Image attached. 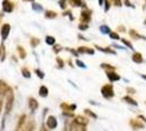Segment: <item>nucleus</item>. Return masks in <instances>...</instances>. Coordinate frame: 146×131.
I'll return each instance as SVG.
<instances>
[{"label": "nucleus", "mask_w": 146, "mask_h": 131, "mask_svg": "<svg viewBox=\"0 0 146 131\" xmlns=\"http://www.w3.org/2000/svg\"><path fill=\"white\" fill-rule=\"evenodd\" d=\"M112 47H116V48H119V49H125V48H123V47L119 46V45H117V44H112Z\"/></svg>", "instance_id": "obj_50"}, {"label": "nucleus", "mask_w": 146, "mask_h": 131, "mask_svg": "<svg viewBox=\"0 0 146 131\" xmlns=\"http://www.w3.org/2000/svg\"><path fill=\"white\" fill-rule=\"evenodd\" d=\"M10 30H11V26L10 24H3L1 26V30H0V34H1V38L2 41L5 42L7 39V37L9 36V33H10Z\"/></svg>", "instance_id": "obj_6"}, {"label": "nucleus", "mask_w": 146, "mask_h": 131, "mask_svg": "<svg viewBox=\"0 0 146 131\" xmlns=\"http://www.w3.org/2000/svg\"><path fill=\"white\" fill-rule=\"evenodd\" d=\"M18 53H19V55H20V58H21V59H24L25 57H26V51H25L24 48H23L22 46H18Z\"/></svg>", "instance_id": "obj_24"}, {"label": "nucleus", "mask_w": 146, "mask_h": 131, "mask_svg": "<svg viewBox=\"0 0 146 131\" xmlns=\"http://www.w3.org/2000/svg\"><path fill=\"white\" fill-rule=\"evenodd\" d=\"M62 131H68V129H67V128H64V129H63Z\"/></svg>", "instance_id": "obj_57"}, {"label": "nucleus", "mask_w": 146, "mask_h": 131, "mask_svg": "<svg viewBox=\"0 0 146 131\" xmlns=\"http://www.w3.org/2000/svg\"><path fill=\"white\" fill-rule=\"evenodd\" d=\"M123 102H125V103H129V104H131V105H134V106H137V102L136 100H134L132 97H130V96H124L123 98H122Z\"/></svg>", "instance_id": "obj_21"}, {"label": "nucleus", "mask_w": 146, "mask_h": 131, "mask_svg": "<svg viewBox=\"0 0 146 131\" xmlns=\"http://www.w3.org/2000/svg\"><path fill=\"white\" fill-rule=\"evenodd\" d=\"M129 34H130V36L132 38H134V39H146L145 36L140 35L135 30H130V31H129Z\"/></svg>", "instance_id": "obj_17"}, {"label": "nucleus", "mask_w": 146, "mask_h": 131, "mask_svg": "<svg viewBox=\"0 0 146 131\" xmlns=\"http://www.w3.org/2000/svg\"><path fill=\"white\" fill-rule=\"evenodd\" d=\"M2 105H3V103H2L1 97H0V114H1V112H2Z\"/></svg>", "instance_id": "obj_51"}, {"label": "nucleus", "mask_w": 146, "mask_h": 131, "mask_svg": "<svg viewBox=\"0 0 146 131\" xmlns=\"http://www.w3.org/2000/svg\"><path fill=\"white\" fill-rule=\"evenodd\" d=\"M73 122H74V124H76V125H79V126L86 127V126L88 125V119L86 118V117H84V116L79 115V116H75V117H74Z\"/></svg>", "instance_id": "obj_5"}, {"label": "nucleus", "mask_w": 146, "mask_h": 131, "mask_svg": "<svg viewBox=\"0 0 146 131\" xmlns=\"http://www.w3.org/2000/svg\"><path fill=\"white\" fill-rule=\"evenodd\" d=\"M91 18H92V11L90 10H83L82 12H81V22L82 23H85L87 24L90 21H91Z\"/></svg>", "instance_id": "obj_8"}, {"label": "nucleus", "mask_w": 146, "mask_h": 131, "mask_svg": "<svg viewBox=\"0 0 146 131\" xmlns=\"http://www.w3.org/2000/svg\"><path fill=\"white\" fill-rule=\"evenodd\" d=\"M137 119H139V120H142V121H144V122L146 124V117L145 116H143V115H139V116H137Z\"/></svg>", "instance_id": "obj_46"}, {"label": "nucleus", "mask_w": 146, "mask_h": 131, "mask_svg": "<svg viewBox=\"0 0 146 131\" xmlns=\"http://www.w3.org/2000/svg\"><path fill=\"white\" fill-rule=\"evenodd\" d=\"M99 31L102 32L103 34H109V33H110V27H109V26H107V25H102V26L99 27Z\"/></svg>", "instance_id": "obj_26"}, {"label": "nucleus", "mask_w": 146, "mask_h": 131, "mask_svg": "<svg viewBox=\"0 0 146 131\" xmlns=\"http://www.w3.org/2000/svg\"><path fill=\"white\" fill-rule=\"evenodd\" d=\"M60 108L63 112H74L76 109V105L75 104H68V103H61Z\"/></svg>", "instance_id": "obj_11"}, {"label": "nucleus", "mask_w": 146, "mask_h": 131, "mask_svg": "<svg viewBox=\"0 0 146 131\" xmlns=\"http://www.w3.org/2000/svg\"><path fill=\"white\" fill-rule=\"evenodd\" d=\"M57 126H58V121H57V118H56L55 116H49L47 120H46V127L50 129V130H52V129H56L57 128Z\"/></svg>", "instance_id": "obj_4"}, {"label": "nucleus", "mask_w": 146, "mask_h": 131, "mask_svg": "<svg viewBox=\"0 0 146 131\" xmlns=\"http://www.w3.org/2000/svg\"><path fill=\"white\" fill-rule=\"evenodd\" d=\"M76 65H78V66H79L80 68H84V69L86 68L85 63H82V61H81V60H76Z\"/></svg>", "instance_id": "obj_42"}, {"label": "nucleus", "mask_w": 146, "mask_h": 131, "mask_svg": "<svg viewBox=\"0 0 146 131\" xmlns=\"http://www.w3.org/2000/svg\"><path fill=\"white\" fill-rule=\"evenodd\" d=\"M63 15H69V17H70V19L74 20V17H73L72 14H71V11H66V12L63 13Z\"/></svg>", "instance_id": "obj_45"}, {"label": "nucleus", "mask_w": 146, "mask_h": 131, "mask_svg": "<svg viewBox=\"0 0 146 131\" xmlns=\"http://www.w3.org/2000/svg\"><path fill=\"white\" fill-rule=\"evenodd\" d=\"M94 49L92 48H88V47H85V46H82V47H79L78 48V54H88V55H94Z\"/></svg>", "instance_id": "obj_15"}, {"label": "nucleus", "mask_w": 146, "mask_h": 131, "mask_svg": "<svg viewBox=\"0 0 146 131\" xmlns=\"http://www.w3.org/2000/svg\"><path fill=\"white\" fill-rule=\"evenodd\" d=\"M109 35H110V37L112 38V39H120L119 35H118V33H113V32H110Z\"/></svg>", "instance_id": "obj_38"}, {"label": "nucleus", "mask_w": 146, "mask_h": 131, "mask_svg": "<svg viewBox=\"0 0 146 131\" xmlns=\"http://www.w3.org/2000/svg\"><path fill=\"white\" fill-rule=\"evenodd\" d=\"M132 60L136 63H143V56H142V54H140V53H135L133 56H132Z\"/></svg>", "instance_id": "obj_18"}, {"label": "nucleus", "mask_w": 146, "mask_h": 131, "mask_svg": "<svg viewBox=\"0 0 146 131\" xmlns=\"http://www.w3.org/2000/svg\"><path fill=\"white\" fill-rule=\"evenodd\" d=\"M107 78L109 79L110 82L119 81L120 80V75L115 71H107Z\"/></svg>", "instance_id": "obj_13"}, {"label": "nucleus", "mask_w": 146, "mask_h": 131, "mask_svg": "<svg viewBox=\"0 0 146 131\" xmlns=\"http://www.w3.org/2000/svg\"><path fill=\"white\" fill-rule=\"evenodd\" d=\"M130 127L132 128V129H134V130H139V129H143L145 126H144V124L141 121V120H139V119H131L130 120Z\"/></svg>", "instance_id": "obj_7"}, {"label": "nucleus", "mask_w": 146, "mask_h": 131, "mask_svg": "<svg viewBox=\"0 0 146 131\" xmlns=\"http://www.w3.org/2000/svg\"><path fill=\"white\" fill-rule=\"evenodd\" d=\"M38 44H39V39H38V38H36V37L31 38V46H32L33 48H35Z\"/></svg>", "instance_id": "obj_28"}, {"label": "nucleus", "mask_w": 146, "mask_h": 131, "mask_svg": "<svg viewBox=\"0 0 146 131\" xmlns=\"http://www.w3.org/2000/svg\"><path fill=\"white\" fill-rule=\"evenodd\" d=\"M100 92H102V95H103L106 100L112 98L115 96V91H113L112 84H106V85H104L102 87V90H100Z\"/></svg>", "instance_id": "obj_2"}, {"label": "nucleus", "mask_w": 146, "mask_h": 131, "mask_svg": "<svg viewBox=\"0 0 146 131\" xmlns=\"http://www.w3.org/2000/svg\"><path fill=\"white\" fill-rule=\"evenodd\" d=\"M26 122H27V116H26L25 114L21 115V117H20L18 120L15 131H23V129H24L25 126H26Z\"/></svg>", "instance_id": "obj_3"}, {"label": "nucleus", "mask_w": 146, "mask_h": 131, "mask_svg": "<svg viewBox=\"0 0 146 131\" xmlns=\"http://www.w3.org/2000/svg\"><path fill=\"white\" fill-rule=\"evenodd\" d=\"M100 67H102L103 69H106L107 71H113V70L116 69L115 67H113V66H111V65H108V63H102V65H100Z\"/></svg>", "instance_id": "obj_27"}, {"label": "nucleus", "mask_w": 146, "mask_h": 131, "mask_svg": "<svg viewBox=\"0 0 146 131\" xmlns=\"http://www.w3.org/2000/svg\"><path fill=\"white\" fill-rule=\"evenodd\" d=\"M35 73H36L37 76L40 78V79H44V78H45V73H44L43 71H40L39 69H36V70H35Z\"/></svg>", "instance_id": "obj_34"}, {"label": "nucleus", "mask_w": 146, "mask_h": 131, "mask_svg": "<svg viewBox=\"0 0 146 131\" xmlns=\"http://www.w3.org/2000/svg\"><path fill=\"white\" fill-rule=\"evenodd\" d=\"M0 48H1V54H0V56H1V61H5V59H6V48H5V45L2 44Z\"/></svg>", "instance_id": "obj_29"}, {"label": "nucleus", "mask_w": 146, "mask_h": 131, "mask_svg": "<svg viewBox=\"0 0 146 131\" xmlns=\"http://www.w3.org/2000/svg\"><path fill=\"white\" fill-rule=\"evenodd\" d=\"M38 94H39L40 97H47V95H48V88H47V86L42 85V86L39 87Z\"/></svg>", "instance_id": "obj_19"}, {"label": "nucleus", "mask_w": 146, "mask_h": 131, "mask_svg": "<svg viewBox=\"0 0 146 131\" xmlns=\"http://www.w3.org/2000/svg\"><path fill=\"white\" fill-rule=\"evenodd\" d=\"M141 76H142L143 79H145V80H146V75L145 74H141Z\"/></svg>", "instance_id": "obj_55"}, {"label": "nucleus", "mask_w": 146, "mask_h": 131, "mask_svg": "<svg viewBox=\"0 0 146 131\" xmlns=\"http://www.w3.org/2000/svg\"><path fill=\"white\" fill-rule=\"evenodd\" d=\"M145 24H146V20H145Z\"/></svg>", "instance_id": "obj_60"}, {"label": "nucleus", "mask_w": 146, "mask_h": 131, "mask_svg": "<svg viewBox=\"0 0 146 131\" xmlns=\"http://www.w3.org/2000/svg\"><path fill=\"white\" fill-rule=\"evenodd\" d=\"M35 127H36V124L33 119H30L27 122H26V126L23 129V131H34L35 130Z\"/></svg>", "instance_id": "obj_16"}, {"label": "nucleus", "mask_w": 146, "mask_h": 131, "mask_svg": "<svg viewBox=\"0 0 146 131\" xmlns=\"http://www.w3.org/2000/svg\"><path fill=\"white\" fill-rule=\"evenodd\" d=\"M110 8V1L109 0H106L105 1V12H107Z\"/></svg>", "instance_id": "obj_40"}, {"label": "nucleus", "mask_w": 146, "mask_h": 131, "mask_svg": "<svg viewBox=\"0 0 146 131\" xmlns=\"http://www.w3.org/2000/svg\"><path fill=\"white\" fill-rule=\"evenodd\" d=\"M0 54H1V48H0Z\"/></svg>", "instance_id": "obj_59"}, {"label": "nucleus", "mask_w": 146, "mask_h": 131, "mask_svg": "<svg viewBox=\"0 0 146 131\" xmlns=\"http://www.w3.org/2000/svg\"><path fill=\"white\" fill-rule=\"evenodd\" d=\"M96 48H97L98 50H100V51H103V53H106V54H111V55H116L117 53L115 51V50L110 49V48H103V47H99V46H95Z\"/></svg>", "instance_id": "obj_22"}, {"label": "nucleus", "mask_w": 146, "mask_h": 131, "mask_svg": "<svg viewBox=\"0 0 146 131\" xmlns=\"http://www.w3.org/2000/svg\"><path fill=\"white\" fill-rule=\"evenodd\" d=\"M32 9L35 10V11H37V12H42V11L44 10L43 7L40 6L39 3H36V2H34V3L32 5Z\"/></svg>", "instance_id": "obj_25"}, {"label": "nucleus", "mask_w": 146, "mask_h": 131, "mask_svg": "<svg viewBox=\"0 0 146 131\" xmlns=\"http://www.w3.org/2000/svg\"><path fill=\"white\" fill-rule=\"evenodd\" d=\"M111 1H113V3H115V6H117V7H121V6H122L121 0H111Z\"/></svg>", "instance_id": "obj_44"}, {"label": "nucleus", "mask_w": 146, "mask_h": 131, "mask_svg": "<svg viewBox=\"0 0 146 131\" xmlns=\"http://www.w3.org/2000/svg\"><path fill=\"white\" fill-rule=\"evenodd\" d=\"M13 8H14V6H13V3L10 0H3V1H2V10H3L5 12H7V13L12 12Z\"/></svg>", "instance_id": "obj_9"}, {"label": "nucleus", "mask_w": 146, "mask_h": 131, "mask_svg": "<svg viewBox=\"0 0 146 131\" xmlns=\"http://www.w3.org/2000/svg\"><path fill=\"white\" fill-rule=\"evenodd\" d=\"M6 97H7V102H6V108H5V117H3L5 119H6L7 115L11 112L13 107V103H14V93H13L12 88L9 90V92L7 93Z\"/></svg>", "instance_id": "obj_1"}, {"label": "nucleus", "mask_w": 146, "mask_h": 131, "mask_svg": "<svg viewBox=\"0 0 146 131\" xmlns=\"http://www.w3.org/2000/svg\"><path fill=\"white\" fill-rule=\"evenodd\" d=\"M84 112H85L87 116H90V117H92V118L96 119L97 118V115L95 114V112H93L92 110H90V109H84Z\"/></svg>", "instance_id": "obj_32"}, {"label": "nucleus", "mask_w": 146, "mask_h": 131, "mask_svg": "<svg viewBox=\"0 0 146 131\" xmlns=\"http://www.w3.org/2000/svg\"><path fill=\"white\" fill-rule=\"evenodd\" d=\"M67 50H68V51H70L71 54H73V55H74V56H75V57H78V56H79V54H78V51H75V50L72 49V48H67Z\"/></svg>", "instance_id": "obj_43"}, {"label": "nucleus", "mask_w": 146, "mask_h": 131, "mask_svg": "<svg viewBox=\"0 0 146 131\" xmlns=\"http://www.w3.org/2000/svg\"><path fill=\"white\" fill-rule=\"evenodd\" d=\"M40 131H48V129H47V128L43 125V126H42V128H40Z\"/></svg>", "instance_id": "obj_52"}, {"label": "nucleus", "mask_w": 146, "mask_h": 131, "mask_svg": "<svg viewBox=\"0 0 146 131\" xmlns=\"http://www.w3.org/2000/svg\"><path fill=\"white\" fill-rule=\"evenodd\" d=\"M46 43L48 44V45H55L56 43V39L55 37H52V36H46Z\"/></svg>", "instance_id": "obj_30"}, {"label": "nucleus", "mask_w": 146, "mask_h": 131, "mask_svg": "<svg viewBox=\"0 0 146 131\" xmlns=\"http://www.w3.org/2000/svg\"><path fill=\"white\" fill-rule=\"evenodd\" d=\"M21 71H22V75H23L24 78H31V72L27 68H22Z\"/></svg>", "instance_id": "obj_31"}, {"label": "nucleus", "mask_w": 146, "mask_h": 131, "mask_svg": "<svg viewBox=\"0 0 146 131\" xmlns=\"http://www.w3.org/2000/svg\"><path fill=\"white\" fill-rule=\"evenodd\" d=\"M79 38H80V39H82V41H88V39H86L85 37H83L82 35H79Z\"/></svg>", "instance_id": "obj_53"}, {"label": "nucleus", "mask_w": 146, "mask_h": 131, "mask_svg": "<svg viewBox=\"0 0 146 131\" xmlns=\"http://www.w3.org/2000/svg\"><path fill=\"white\" fill-rule=\"evenodd\" d=\"M59 6H60L61 9H66L67 8V2H66V0H59Z\"/></svg>", "instance_id": "obj_37"}, {"label": "nucleus", "mask_w": 146, "mask_h": 131, "mask_svg": "<svg viewBox=\"0 0 146 131\" xmlns=\"http://www.w3.org/2000/svg\"><path fill=\"white\" fill-rule=\"evenodd\" d=\"M45 17L47 18V19H55L56 17H57V13L55 11H51V10H47L46 12H45Z\"/></svg>", "instance_id": "obj_23"}, {"label": "nucleus", "mask_w": 146, "mask_h": 131, "mask_svg": "<svg viewBox=\"0 0 146 131\" xmlns=\"http://www.w3.org/2000/svg\"><path fill=\"white\" fill-rule=\"evenodd\" d=\"M10 88L11 87L8 85V83H6L3 80H0V97L1 96H6Z\"/></svg>", "instance_id": "obj_10"}, {"label": "nucleus", "mask_w": 146, "mask_h": 131, "mask_svg": "<svg viewBox=\"0 0 146 131\" xmlns=\"http://www.w3.org/2000/svg\"><path fill=\"white\" fill-rule=\"evenodd\" d=\"M56 60H57V63H58V67H59V68H63V67H64V63H63V60H62L61 58L57 57Z\"/></svg>", "instance_id": "obj_35"}, {"label": "nucleus", "mask_w": 146, "mask_h": 131, "mask_svg": "<svg viewBox=\"0 0 146 131\" xmlns=\"http://www.w3.org/2000/svg\"><path fill=\"white\" fill-rule=\"evenodd\" d=\"M24 1H33V0H24Z\"/></svg>", "instance_id": "obj_58"}, {"label": "nucleus", "mask_w": 146, "mask_h": 131, "mask_svg": "<svg viewBox=\"0 0 146 131\" xmlns=\"http://www.w3.org/2000/svg\"><path fill=\"white\" fill-rule=\"evenodd\" d=\"M118 31L120 32H125V27L124 26H122V25H120V26H118V29H117Z\"/></svg>", "instance_id": "obj_49"}, {"label": "nucleus", "mask_w": 146, "mask_h": 131, "mask_svg": "<svg viewBox=\"0 0 146 131\" xmlns=\"http://www.w3.org/2000/svg\"><path fill=\"white\" fill-rule=\"evenodd\" d=\"M79 29L81 30V31H85V30L88 29V24H85V23H80Z\"/></svg>", "instance_id": "obj_36"}, {"label": "nucleus", "mask_w": 146, "mask_h": 131, "mask_svg": "<svg viewBox=\"0 0 146 131\" xmlns=\"http://www.w3.org/2000/svg\"><path fill=\"white\" fill-rule=\"evenodd\" d=\"M98 2H99V6H102L104 2V0H98Z\"/></svg>", "instance_id": "obj_54"}, {"label": "nucleus", "mask_w": 146, "mask_h": 131, "mask_svg": "<svg viewBox=\"0 0 146 131\" xmlns=\"http://www.w3.org/2000/svg\"><path fill=\"white\" fill-rule=\"evenodd\" d=\"M62 115L63 116H67V117H74V114L72 112H63Z\"/></svg>", "instance_id": "obj_41"}, {"label": "nucleus", "mask_w": 146, "mask_h": 131, "mask_svg": "<svg viewBox=\"0 0 146 131\" xmlns=\"http://www.w3.org/2000/svg\"><path fill=\"white\" fill-rule=\"evenodd\" d=\"M61 49H62V47H61V45H55V46H54V51H55L56 54H58V53H60Z\"/></svg>", "instance_id": "obj_39"}, {"label": "nucleus", "mask_w": 146, "mask_h": 131, "mask_svg": "<svg viewBox=\"0 0 146 131\" xmlns=\"http://www.w3.org/2000/svg\"><path fill=\"white\" fill-rule=\"evenodd\" d=\"M124 3H125V6H127V7H131V8H135V7H134L133 5H132V3H131V2L129 1V0H124Z\"/></svg>", "instance_id": "obj_47"}, {"label": "nucleus", "mask_w": 146, "mask_h": 131, "mask_svg": "<svg viewBox=\"0 0 146 131\" xmlns=\"http://www.w3.org/2000/svg\"><path fill=\"white\" fill-rule=\"evenodd\" d=\"M127 91H128L130 94H134V93H135V90H134L133 87H128V88H127Z\"/></svg>", "instance_id": "obj_48"}, {"label": "nucleus", "mask_w": 146, "mask_h": 131, "mask_svg": "<svg viewBox=\"0 0 146 131\" xmlns=\"http://www.w3.org/2000/svg\"><path fill=\"white\" fill-rule=\"evenodd\" d=\"M121 42L123 44H124V45H125V46H127L128 48H130V49H133V46H132V44L130 43L129 41H127L125 38H121Z\"/></svg>", "instance_id": "obj_33"}, {"label": "nucleus", "mask_w": 146, "mask_h": 131, "mask_svg": "<svg viewBox=\"0 0 146 131\" xmlns=\"http://www.w3.org/2000/svg\"><path fill=\"white\" fill-rule=\"evenodd\" d=\"M68 131H86V127H83V126H79L74 122H71V125L69 127V130Z\"/></svg>", "instance_id": "obj_14"}, {"label": "nucleus", "mask_w": 146, "mask_h": 131, "mask_svg": "<svg viewBox=\"0 0 146 131\" xmlns=\"http://www.w3.org/2000/svg\"><path fill=\"white\" fill-rule=\"evenodd\" d=\"M27 105L30 107V109L32 112H35L38 106H39V104H38V102L36 100V98H34V97H30L29 100H27Z\"/></svg>", "instance_id": "obj_12"}, {"label": "nucleus", "mask_w": 146, "mask_h": 131, "mask_svg": "<svg viewBox=\"0 0 146 131\" xmlns=\"http://www.w3.org/2000/svg\"><path fill=\"white\" fill-rule=\"evenodd\" d=\"M69 2H70V5H72L74 7H84L86 8V5L82 1V0H69Z\"/></svg>", "instance_id": "obj_20"}, {"label": "nucleus", "mask_w": 146, "mask_h": 131, "mask_svg": "<svg viewBox=\"0 0 146 131\" xmlns=\"http://www.w3.org/2000/svg\"><path fill=\"white\" fill-rule=\"evenodd\" d=\"M2 17H3V14H2V13H0V20H1V18H2Z\"/></svg>", "instance_id": "obj_56"}]
</instances>
